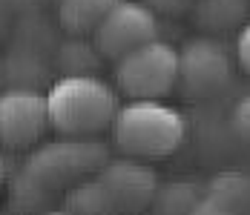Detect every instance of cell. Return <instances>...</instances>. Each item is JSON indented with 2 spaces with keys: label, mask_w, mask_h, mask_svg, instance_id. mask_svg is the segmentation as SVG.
<instances>
[{
  "label": "cell",
  "mask_w": 250,
  "mask_h": 215,
  "mask_svg": "<svg viewBox=\"0 0 250 215\" xmlns=\"http://www.w3.org/2000/svg\"><path fill=\"white\" fill-rule=\"evenodd\" d=\"M109 161V149L101 141L89 138H61L52 143H41L29 152L21 175L29 178L46 195L69 192L75 184L98 175Z\"/></svg>",
  "instance_id": "obj_3"
},
{
  "label": "cell",
  "mask_w": 250,
  "mask_h": 215,
  "mask_svg": "<svg viewBox=\"0 0 250 215\" xmlns=\"http://www.w3.org/2000/svg\"><path fill=\"white\" fill-rule=\"evenodd\" d=\"M236 55L213 35H199L178 49V92L187 100H213L233 83Z\"/></svg>",
  "instance_id": "obj_5"
},
{
  "label": "cell",
  "mask_w": 250,
  "mask_h": 215,
  "mask_svg": "<svg viewBox=\"0 0 250 215\" xmlns=\"http://www.w3.org/2000/svg\"><path fill=\"white\" fill-rule=\"evenodd\" d=\"M144 6H150L155 15H181L187 9H193L196 0H141Z\"/></svg>",
  "instance_id": "obj_16"
},
{
  "label": "cell",
  "mask_w": 250,
  "mask_h": 215,
  "mask_svg": "<svg viewBox=\"0 0 250 215\" xmlns=\"http://www.w3.org/2000/svg\"><path fill=\"white\" fill-rule=\"evenodd\" d=\"M204 192H199L196 184L190 181H173V184H161L158 195L152 201L150 213L152 215H190V210L196 207Z\"/></svg>",
  "instance_id": "obj_13"
},
{
  "label": "cell",
  "mask_w": 250,
  "mask_h": 215,
  "mask_svg": "<svg viewBox=\"0 0 250 215\" xmlns=\"http://www.w3.org/2000/svg\"><path fill=\"white\" fill-rule=\"evenodd\" d=\"M152 40H158V15L141 0H121L92 35V46L112 63Z\"/></svg>",
  "instance_id": "obj_6"
},
{
  "label": "cell",
  "mask_w": 250,
  "mask_h": 215,
  "mask_svg": "<svg viewBox=\"0 0 250 215\" xmlns=\"http://www.w3.org/2000/svg\"><path fill=\"white\" fill-rule=\"evenodd\" d=\"M29 3H35V6H46V3H49V6H58L61 0H29Z\"/></svg>",
  "instance_id": "obj_20"
},
{
  "label": "cell",
  "mask_w": 250,
  "mask_h": 215,
  "mask_svg": "<svg viewBox=\"0 0 250 215\" xmlns=\"http://www.w3.org/2000/svg\"><path fill=\"white\" fill-rule=\"evenodd\" d=\"M52 129L63 138H89L112 129L121 109L118 92L95 75H63L46 92Z\"/></svg>",
  "instance_id": "obj_1"
},
{
  "label": "cell",
  "mask_w": 250,
  "mask_h": 215,
  "mask_svg": "<svg viewBox=\"0 0 250 215\" xmlns=\"http://www.w3.org/2000/svg\"><path fill=\"white\" fill-rule=\"evenodd\" d=\"M112 141L124 158L161 161L184 146L187 118L164 100H126L112 123Z\"/></svg>",
  "instance_id": "obj_2"
},
{
  "label": "cell",
  "mask_w": 250,
  "mask_h": 215,
  "mask_svg": "<svg viewBox=\"0 0 250 215\" xmlns=\"http://www.w3.org/2000/svg\"><path fill=\"white\" fill-rule=\"evenodd\" d=\"M35 215H69L66 210H43V213H35Z\"/></svg>",
  "instance_id": "obj_19"
},
{
  "label": "cell",
  "mask_w": 250,
  "mask_h": 215,
  "mask_svg": "<svg viewBox=\"0 0 250 215\" xmlns=\"http://www.w3.org/2000/svg\"><path fill=\"white\" fill-rule=\"evenodd\" d=\"M109 198L112 215H141L147 213L158 195V175L150 164L135 158H109L95 175Z\"/></svg>",
  "instance_id": "obj_7"
},
{
  "label": "cell",
  "mask_w": 250,
  "mask_h": 215,
  "mask_svg": "<svg viewBox=\"0 0 250 215\" xmlns=\"http://www.w3.org/2000/svg\"><path fill=\"white\" fill-rule=\"evenodd\" d=\"M112 80L129 100H164L178 89V49L158 38L115 60Z\"/></svg>",
  "instance_id": "obj_4"
},
{
  "label": "cell",
  "mask_w": 250,
  "mask_h": 215,
  "mask_svg": "<svg viewBox=\"0 0 250 215\" xmlns=\"http://www.w3.org/2000/svg\"><path fill=\"white\" fill-rule=\"evenodd\" d=\"M193 23L204 35H225L239 32L250 20V0H196L193 3Z\"/></svg>",
  "instance_id": "obj_9"
},
{
  "label": "cell",
  "mask_w": 250,
  "mask_h": 215,
  "mask_svg": "<svg viewBox=\"0 0 250 215\" xmlns=\"http://www.w3.org/2000/svg\"><path fill=\"white\" fill-rule=\"evenodd\" d=\"M190 215H239V213H233L230 207H225L222 201H216V198H210L204 192L199 201H196V207L190 210Z\"/></svg>",
  "instance_id": "obj_17"
},
{
  "label": "cell",
  "mask_w": 250,
  "mask_h": 215,
  "mask_svg": "<svg viewBox=\"0 0 250 215\" xmlns=\"http://www.w3.org/2000/svg\"><path fill=\"white\" fill-rule=\"evenodd\" d=\"M52 129L46 95L32 89L0 92V146L29 149L43 141Z\"/></svg>",
  "instance_id": "obj_8"
},
{
  "label": "cell",
  "mask_w": 250,
  "mask_h": 215,
  "mask_svg": "<svg viewBox=\"0 0 250 215\" xmlns=\"http://www.w3.org/2000/svg\"><path fill=\"white\" fill-rule=\"evenodd\" d=\"M3 187H6V164L0 161V192H3Z\"/></svg>",
  "instance_id": "obj_18"
},
{
  "label": "cell",
  "mask_w": 250,
  "mask_h": 215,
  "mask_svg": "<svg viewBox=\"0 0 250 215\" xmlns=\"http://www.w3.org/2000/svg\"><path fill=\"white\" fill-rule=\"evenodd\" d=\"M230 126H233L236 138L250 146V95H242L236 100V106L230 112Z\"/></svg>",
  "instance_id": "obj_14"
},
{
  "label": "cell",
  "mask_w": 250,
  "mask_h": 215,
  "mask_svg": "<svg viewBox=\"0 0 250 215\" xmlns=\"http://www.w3.org/2000/svg\"><path fill=\"white\" fill-rule=\"evenodd\" d=\"M63 210L69 215H112L109 198H106V192H104V187H101V181L95 175L75 184L72 190L66 192Z\"/></svg>",
  "instance_id": "obj_12"
},
{
  "label": "cell",
  "mask_w": 250,
  "mask_h": 215,
  "mask_svg": "<svg viewBox=\"0 0 250 215\" xmlns=\"http://www.w3.org/2000/svg\"><path fill=\"white\" fill-rule=\"evenodd\" d=\"M121 0H61L55 6L58 23L72 38H92L104 18L118 6Z\"/></svg>",
  "instance_id": "obj_10"
},
{
  "label": "cell",
  "mask_w": 250,
  "mask_h": 215,
  "mask_svg": "<svg viewBox=\"0 0 250 215\" xmlns=\"http://www.w3.org/2000/svg\"><path fill=\"white\" fill-rule=\"evenodd\" d=\"M233 55H236L239 69L245 72V75H250V20L236 32V49H233Z\"/></svg>",
  "instance_id": "obj_15"
},
{
  "label": "cell",
  "mask_w": 250,
  "mask_h": 215,
  "mask_svg": "<svg viewBox=\"0 0 250 215\" xmlns=\"http://www.w3.org/2000/svg\"><path fill=\"white\" fill-rule=\"evenodd\" d=\"M207 195L222 201L239 215H250V175L242 169H225L219 172L210 184H207Z\"/></svg>",
  "instance_id": "obj_11"
}]
</instances>
